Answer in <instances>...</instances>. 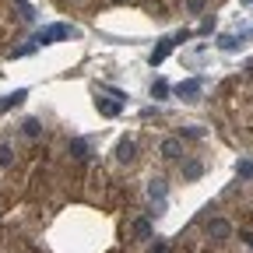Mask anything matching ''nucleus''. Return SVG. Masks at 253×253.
I'll list each match as a JSON object with an SVG mask.
<instances>
[{
    "label": "nucleus",
    "instance_id": "nucleus-1",
    "mask_svg": "<svg viewBox=\"0 0 253 253\" xmlns=\"http://www.w3.org/2000/svg\"><path fill=\"white\" fill-rule=\"evenodd\" d=\"M74 36H78L74 25H49V28H42L39 36H36V46H49L56 39H74Z\"/></svg>",
    "mask_w": 253,
    "mask_h": 253
},
{
    "label": "nucleus",
    "instance_id": "nucleus-2",
    "mask_svg": "<svg viewBox=\"0 0 253 253\" xmlns=\"http://www.w3.org/2000/svg\"><path fill=\"white\" fill-rule=\"evenodd\" d=\"M67 155L74 158L78 166H84L88 158H91V148H88V141H84V137H71V141H67Z\"/></svg>",
    "mask_w": 253,
    "mask_h": 253
},
{
    "label": "nucleus",
    "instance_id": "nucleus-3",
    "mask_svg": "<svg viewBox=\"0 0 253 253\" xmlns=\"http://www.w3.org/2000/svg\"><path fill=\"white\" fill-rule=\"evenodd\" d=\"M172 91L179 95V99H186V102H194L197 95H201V81H197V78H186V81H179V84H176Z\"/></svg>",
    "mask_w": 253,
    "mask_h": 253
},
{
    "label": "nucleus",
    "instance_id": "nucleus-4",
    "mask_svg": "<svg viewBox=\"0 0 253 253\" xmlns=\"http://www.w3.org/2000/svg\"><path fill=\"white\" fill-rule=\"evenodd\" d=\"M208 236H211V239H229V236H232V225H229L225 218H211V221H208Z\"/></svg>",
    "mask_w": 253,
    "mask_h": 253
},
{
    "label": "nucleus",
    "instance_id": "nucleus-5",
    "mask_svg": "<svg viewBox=\"0 0 253 253\" xmlns=\"http://www.w3.org/2000/svg\"><path fill=\"white\" fill-rule=\"evenodd\" d=\"M134 155H137V144H134L130 137H123V141L116 144V158H120L123 166H130V162H134Z\"/></svg>",
    "mask_w": 253,
    "mask_h": 253
},
{
    "label": "nucleus",
    "instance_id": "nucleus-6",
    "mask_svg": "<svg viewBox=\"0 0 253 253\" xmlns=\"http://www.w3.org/2000/svg\"><path fill=\"white\" fill-rule=\"evenodd\" d=\"M172 46H176V39H158V46L151 49V67H155V63H162L172 53Z\"/></svg>",
    "mask_w": 253,
    "mask_h": 253
},
{
    "label": "nucleus",
    "instance_id": "nucleus-7",
    "mask_svg": "<svg viewBox=\"0 0 253 253\" xmlns=\"http://www.w3.org/2000/svg\"><path fill=\"white\" fill-rule=\"evenodd\" d=\"M158 151H162V158H179V155H183V144H179L176 137H166Z\"/></svg>",
    "mask_w": 253,
    "mask_h": 253
},
{
    "label": "nucleus",
    "instance_id": "nucleus-8",
    "mask_svg": "<svg viewBox=\"0 0 253 253\" xmlns=\"http://www.w3.org/2000/svg\"><path fill=\"white\" fill-rule=\"evenodd\" d=\"M120 109H123L120 99H99V113L102 116H120Z\"/></svg>",
    "mask_w": 253,
    "mask_h": 253
},
{
    "label": "nucleus",
    "instance_id": "nucleus-9",
    "mask_svg": "<svg viewBox=\"0 0 253 253\" xmlns=\"http://www.w3.org/2000/svg\"><path fill=\"white\" fill-rule=\"evenodd\" d=\"M166 190H169V186H166V179H162V176H155V179L148 183V194H151V201H162V197H166Z\"/></svg>",
    "mask_w": 253,
    "mask_h": 253
},
{
    "label": "nucleus",
    "instance_id": "nucleus-10",
    "mask_svg": "<svg viewBox=\"0 0 253 253\" xmlns=\"http://www.w3.org/2000/svg\"><path fill=\"white\" fill-rule=\"evenodd\" d=\"M201 172H204V162H197V158H190L183 166V179H201Z\"/></svg>",
    "mask_w": 253,
    "mask_h": 253
},
{
    "label": "nucleus",
    "instance_id": "nucleus-11",
    "mask_svg": "<svg viewBox=\"0 0 253 253\" xmlns=\"http://www.w3.org/2000/svg\"><path fill=\"white\" fill-rule=\"evenodd\" d=\"M134 236H137V239H151V221H148V218H137V221H134Z\"/></svg>",
    "mask_w": 253,
    "mask_h": 253
},
{
    "label": "nucleus",
    "instance_id": "nucleus-12",
    "mask_svg": "<svg viewBox=\"0 0 253 253\" xmlns=\"http://www.w3.org/2000/svg\"><path fill=\"white\" fill-rule=\"evenodd\" d=\"M7 166H14V148L0 144V169H7Z\"/></svg>",
    "mask_w": 253,
    "mask_h": 253
},
{
    "label": "nucleus",
    "instance_id": "nucleus-13",
    "mask_svg": "<svg viewBox=\"0 0 253 253\" xmlns=\"http://www.w3.org/2000/svg\"><path fill=\"white\" fill-rule=\"evenodd\" d=\"M25 95H28V91L21 88V91H14V95H7V99H0V109H11V106H18V102L25 99Z\"/></svg>",
    "mask_w": 253,
    "mask_h": 253
},
{
    "label": "nucleus",
    "instance_id": "nucleus-14",
    "mask_svg": "<svg viewBox=\"0 0 253 253\" xmlns=\"http://www.w3.org/2000/svg\"><path fill=\"white\" fill-rule=\"evenodd\" d=\"M42 134V123L39 120H25V137H39Z\"/></svg>",
    "mask_w": 253,
    "mask_h": 253
},
{
    "label": "nucleus",
    "instance_id": "nucleus-15",
    "mask_svg": "<svg viewBox=\"0 0 253 253\" xmlns=\"http://www.w3.org/2000/svg\"><path fill=\"white\" fill-rule=\"evenodd\" d=\"M239 42H243V39H236V36H221V39H218V46L225 49V53H232V49H236Z\"/></svg>",
    "mask_w": 253,
    "mask_h": 253
},
{
    "label": "nucleus",
    "instance_id": "nucleus-16",
    "mask_svg": "<svg viewBox=\"0 0 253 253\" xmlns=\"http://www.w3.org/2000/svg\"><path fill=\"white\" fill-rule=\"evenodd\" d=\"M236 172H239L243 179H253V162H250V158H243V162L236 166Z\"/></svg>",
    "mask_w": 253,
    "mask_h": 253
},
{
    "label": "nucleus",
    "instance_id": "nucleus-17",
    "mask_svg": "<svg viewBox=\"0 0 253 253\" xmlns=\"http://www.w3.org/2000/svg\"><path fill=\"white\" fill-rule=\"evenodd\" d=\"M169 91H172V88H169L166 81H155V84H151V95H155V99H166Z\"/></svg>",
    "mask_w": 253,
    "mask_h": 253
},
{
    "label": "nucleus",
    "instance_id": "nucleus-18",
    "mask_svg": "<svg viewBox=\"0 0 253 253\" xmlns=\"http://www.w3.org/2000/svg\"><path fill=\"white\" fill-rule=\"evenodd\" d=\"M186 11L190 14H201L204 11V0H186Z\"/></svg>",
    "mask_w": 253,
    "mask_h": 253
},
{
    "label": "nucleus",
    "instance_id": "nucleus-19",
    "mask_svg": "<svg viewBox=\"0 0 253 253\" xmlns=\"http://www.w3.org/2000/svg\"><path fill=\"white\" fill-rule=\"evenodd\" d=\"M183 134H186V137H194V141H201V137H204V130H201V126H186Z\"/></svg>",
    "mask_w": 253,
    "mask_h": 253
},
{
    "label": "nucleus",
    "instance_id": "nucleus-20",
    "mask_svg": "<svg viewBox=\"0 0 253 253\" xmlns=\"http://www.w3.org/2000/svg\"><path fill=\"white\" fill-rule=\"evenodd\" d=\"M151 253H169V250H166V243H155V246H151Z\"/></svg>",
    "mask_w": 253,
    "mask_h": 253
},
{
    "label": "nucleus",
    "instance_id": "nucleus-21",
    "mask_svg": "<svg viewBox=\"0 0 253 253\" xmlns=\"http://www.w3.org/2000/svg\"><path fill=\"white\" fill-rule=\"evenodd\" d=\"M239 239H243V243H246V246H253V232H243V236H239Z\"/></svg>",
    "mask_w": 253,
    "mask_h": 253
},
{
    "label": "nucleus",
    "instance_id": "nucleus-22",
    "mask_svg": "<svg viewBox=\"0 0 253 253\" xmlns=\"http://www.w3.org/2000/svg\"><path fill=\"white\" fill-rule=\"evenodd\" d=\"M243 4H253V0H243Z\"/></svg>",
    "mask_w": 253,
    "mask_h": 253
},
{
    "label": "nucleus",
    "instance_id": "nucleus-23",
    "mask_svg": "<svg viewBox=\"0 0 253 253\" xmlns=\"http://www.w3.org/2000/svg\"><path fill=\"white\" fill-rule=\"evenodd\" d=\"M113 253H116V250H113Z\"/></svg>",
    "mask_w": 253,
    "mask_h": 253
}]
</instances>
